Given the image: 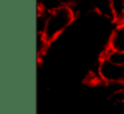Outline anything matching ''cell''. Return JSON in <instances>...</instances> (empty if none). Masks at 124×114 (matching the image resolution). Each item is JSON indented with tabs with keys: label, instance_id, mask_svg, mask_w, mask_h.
<instances>
[{
	"label": "cell",
	"instance_id": "cell-4",
	"mask_svg": "<svg viewBox=\"0 0 124 114\" xmlns=\"http://www.w3.org/2000/svg\"><path fill=\"white\" fill-rule=\"evenodd\" d=\"M93 8L99 15L103 16V17L113 20L112 0H93Z\"/></svg>",
	"mask_w": 124,
	"mask_h": 114
},
{
	"label": "cell",
	"instance_id": "cell-5",
	"mask_svg": "<svg viewBox=\"0 0 124 114\" xmlns=\"http://www.w3.org/2000/svg\"><path fill=\"white\" fill-rule=\"evenodd\" d=\"M113 20L116 23H124V0H112Z\"/></svg>",
	"mask_w": 124,
	"mask_h": 114
},
{
	"label": "cell",
	"instance_id": "cell-7",
	"mask_svg": "<svg viewBox=\"0 0 124 114\" xmlns=\"http://www.w3.org/2000/svg\"><path fill=\"white\" fill-rule=\"evenodd\" d=\"M47 21H48V13L39 9L38 17H36V31H38V33H44V31L47 28Z\"/></svg>",
	"mask_w": 124,
	"mask_h": 114
},
{
	"label": "cell",
	"instance_id": "cell-6",
	"mask_svg": "<svg viewBox=\"0 0 124 114\" xmlns=\"http://www.w3.org/2000/svg\"><path fill=\"white\" fill-rule=\"evenodd\" d=\"M101 58H107V60L112 61L119 65H124V52H117V50H112L109 48H107L104 53H103Z\"/></svg>",
	"mask_w": 124,
	"mask_h": 114
},
{
	"label": "cell",
	"instance_id": "cell-1",
	"mask_svg": "<svg viewBox=\"0 0 124 114\" xmlns=\"http://www.w3.org/2000/svg\"><path fill=\"white\" fill-rule=\"evenodd\" d=\"M75 19L72 8L68 5H60L55 9L48 12V21H47V28L44 31V37L48 42H52L72 24Z\"/></svg>",
	"mask_w": 124,
	"mask_h": 114
},
{
	"label": "cell",
	"instance_id": "cell-3",
	"mask_svg": "<svg viewBox=\"0 0 124 114\" xmlns=\"http://www.w3.org/2000/svg\"><path fill=\"white\" fill-rule=\"evenodd\" d=\"M108 48L117 52H124V23H119L109 36Z\"/></svg>",
	"mask_w": 124,
	"mask_h": 114
},
{
	"label": "cell",
	"instance_id": "cell-8",
	"mask_svg": "<svg viewBox=\"0 0 124 114\" xmlns=\"http://www.w3.org/2000/svg\"><path fill=\"white\" fill-rule=\"evenodd\" d=\"M48 44L49 42L47 41V39L44 37V34L43 33H38V37H36V50H38V56H41L44 52H46Z\"/></svg>",
	"mask_w": 124,
	"mask_h": 114
},
{
	"label": "cell",
	"instance_id": "cell-2",
	"mask_svg": "<svg viewBox=\"0 0 124 114\" xmlns=\"http://www.w3.org/2000/svg\"><path fill=\"white\" fill-rule=\"evenodd\" d=\"M99 73L103 81L108 84H124V65L101 58L99 62Z\"/></svg>",
	"mask_w": 124,
	"mask_h": 114
}]
</instances>
